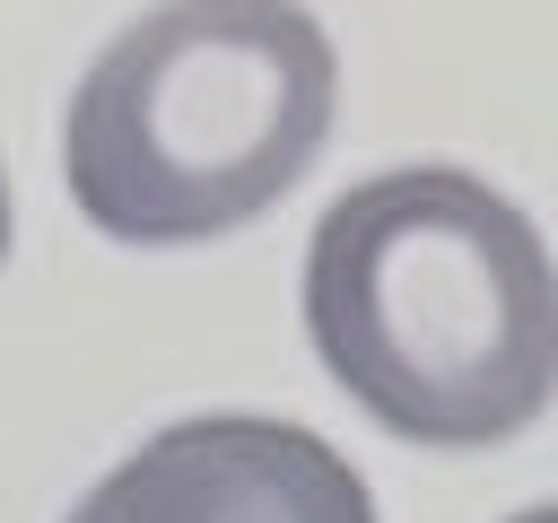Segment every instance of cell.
Returning a JSON list of instances; mask_svg holds the SVG:
<instances>
[{
	"instance_id": "cell-3",
	"label": "cell",
	"mask_w": 558,
	"mask_h": 523,
	"mask_svg": "<svg viewBox=\"0 0 558 523\" xmlns=\"http://www.w3.org/2000/svg\"><path fill=\"white\" fill-rule=\"evenodd\" d=\"M70 523H375L366 479L296 418L209 410L122 453Z\"/></svg>"
},
{
	"instance_id": "cell-2",
	"label": "cell",
	"mask_w": 558,
	"mask_h": 523,
	"mask_svg": "<svg viewBox=\"0 0 558 523\" xmlns=\"http://www.w3.org/2000/svg\"><path fill=\"white\" fill-rule=\"evenodd\" d=\"M331 35L296 0H166L61 113V174L113 244H209L262 218L331 131Z\"/></svg>"
},
{
	"instance_id": "cell-4",
	"label": "cell",
	"mask_w": 558,
	"mask_h": 523,
	"mask_svg": "<svg viewBox=\"0 0 558 523\" xmlns=\"http://www.w3.org/2000/svg\"><path fill=\"white\" fill-rule=\"evenodd\" d=\"M0 262H9V174H0Z\"/></svg>"
},
{
	"instance_id": "cell-5",
	"label": "cell",
	"mask_w": 558,
	"mask_h": 523,
	"mask_svg": "<svg viewBox=\"0 0 558 523\" xmlns=\"http://www.w3.org/2000/svg\"><path fill=\"white\" fill-rule=\"evenodd\" d=\"M506 523H558V506H523V514H506Z\"/></svg>"
},
{
	"instance_id": "cell-1",
	"label": "cell",
	"mask_w": 558,
	"mask_h": 523,
	"mask_svg": "<svg viewBox=\"0 0 558 523\" xmlns=\"http://www.w3.org/2000/svg\"><path fill=\"white\" fill-rule=\"evenodd\" d=\"M305 331L375 427L471 453L558 392V262L497 183L392 166L314 218Z\"/></svg>"
}]
</instances>
